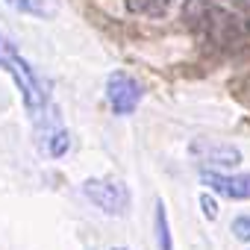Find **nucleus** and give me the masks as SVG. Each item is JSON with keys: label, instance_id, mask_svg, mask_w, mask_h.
Returning <instances> with one entry per match:
<instances>
[{"label": "nucleus", "instance_id": "obj_1", "mask_svg": "<svg viewBox=\"0 0 250 250\" xmlns=\"http://www.w3.org/2000/svg\"><path fill=\"white\" fill-rule=\"evenodd\" d=\"M0 71H6L21 94V103L30 115V121L36 124V130H44L50 124L62 121L56 106H53V97L47 91V83L44 77L33 68V62L18 50V44L6 36L0 33Z\"/></svg>", "mask_w": 250, "mask_h": 250}, {"label": "nucleus", "instance_id": "obj_2", "mask_svg": "<svg viewBox=\"0 0 250 250\" xmlns=\"http://www.w3.org/2000/svg\"><path fill=\"white\" fill-rule=\"evenodd\" d=\"M83 194L103 212V215H127L130 212V188L124 186L121 180L112 177H94L83 183Z\"/></svg>", "mask_w": 250, "mask_h": 250}, {"label": "nucleus", "instance_id": "obj_3", "mask_svg": "<svg viewBox=\"0 0 250 250\" xmlns=\"http://www.w3.org/2000/svg\"><path fill=\"white\" fill-rule=\"evenodd\" d=\"M142 97H145L142 83L136 77H130L127 71H112L106 77V100H109V106H112L115 115H121V118L124 115H133L139 109Z\"/></svg>", "mask_w": 250, "mask_h": 250}, {"label": "nucleus", "instance_id": "obj_4", "mask_svg": "<svg viewBox=\"0 0 250 250\" xmlns=\"http://www.w3.org/2000/svg\"><path fill=\"white\" fill-rule=\"evenodd\" d=\"M200 183L209 186V191L229 197V200H250V171L247 174H218V171H200Z\"/></svg>", "mask_w": 250, "mask_h": 250}, {"label": "nucleus", "instance_id": "obj_5", "mask_svg": "<svg viewBox=\"0 0 250 250\" xmlns=\"http://www.w3.org/2000/svg\"><path fill=\"white\" fill-rule=\"evenodd\" d=\"M191 156L197 162H209L218 168H232L241 162V150L227 145V142H215V139H197L191 145Z\"/></svg>", "mask_w": 250, "mask_h": 250}, {"label": "nucleus", "instance_id": "obj_6", "mask_svg": "<svg viewBox=\"0 0 250 250\" xmlns=\"http://www.w3.org/2000/svg\"><path fill=\"white\" fill-rule=\"evenodd\" d=\"M6 6L15 9L18 15H30V18H39V21H50L59 12L56 0H6Z\"/></svg>", "mask_w": 250, "mask_h": 250}, {"label": "nucleus", "instance_id": "obj_7", "mask_svg": "<svg viewBox=\"0 0 250 250\" xmlns=\"http://www.w3.org/2000/svg\"><path fill=\"white\" fill-rule=\"evenodd\" d=\"M153 224H156V244H159V250H174V238H171V227H168V209H165L162 200H156Z\"/></svg>", "mask_w": 250, "mask_h": 250}, {"label": "nucleus", "instance_id": "obj_8", "mask_svg": "<svg viewBox=\"0 0 250 250\" xmlns=\"http://www.w3.org/2000/svg\"><path fill=\"white\" fill-rule=\"evenodd\" d=\"M168 6H171V0H127V9H130V12H139V15H150V18L162 15Z\"/></svg>", "mask_w": 250, "mask_h": 250}, {"label": "nucleus", "instance_id": "obj_9", "mask_svg": "<svg viewBox=\"0 0 250 250\" xmlns=\"http://www.w3.org/2000/svg\"><path fill=\"white\" fill-rule=\"evenodd\" d=\"M232 235L238 238V241H250V215H238V218H232Z\"/></svg>", "mask_w": 250, "mask_h": 250}, {"label": "nucleus", "instance_id": "obj_10", "mask_svg": "<svg viewBox=\"0 0 250 250\" xmlns=\"http://www.w3.org/2000/svg\"><path fill=\"white\" fill-rule=\"evenodd\" d=\"M200 209H203V215H206L209 221H215V218H218V203H215V197L200 194Z\"/></svg>", "mask_w": 250, "mask_h": 250}, {"label": "nucleus", "instance_id": "obj_11", "mask_svg": "<svg viewBox=\"0 0 250 250\" xmlns=\"http://www.w3.org/2000/svg\"><path fill=\"white\" fill-rule=\"evenodd\" d=\"M235 6H250V0H232Z\"/></svg>", "mask_w": 250, "mask_h": 250}, {"label": "nucleus", "instance_id": "obj_12", "mask_svg": "<svg viewBox=\"0 0 250 250\" xmlns=\"http://www.w3.org/2000/svg\"><path fill=\"white\" fill-rule=\"evenodd\" d=\"M115 250H130V247H115Z\"/></svg>", "mask_w": 250, "mask_h": 250}, {"label": "nucleus", "instance_id": "obj_13", "mask_svg": "<svg viewBox=\"0 0 250 250\" xmlns=\"http://www.w3.org/2000/svg\"><path fill=\"white\" fill-rule=\"evenodd\" d=\"M247 33H250V18H247Z\"/></svg>", "mask_w": 250, "mask_h": 250}]
</instances>
